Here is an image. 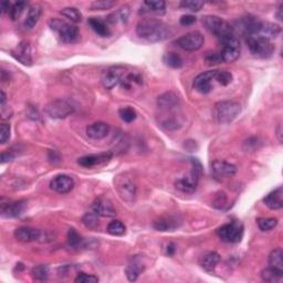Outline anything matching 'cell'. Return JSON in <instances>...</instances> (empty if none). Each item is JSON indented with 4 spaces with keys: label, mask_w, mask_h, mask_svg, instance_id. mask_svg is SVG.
Wrapping results in <instances>:
<instances>
[{
    "label": "cell",
    "mask_w": 283,
    "mask_h": 283,
    "mask_svg": "<svg viewBox=\"0 0 283 283\" xmlns=\"http://www.w3.org/2000/svg\"><path fill=\"white\" fill-rule=\"evenodd\" d=\"M110 133V125L105 122H95L86 127V134L92 140H102Z\"/></svg>",
    "instance_id": "obj_25"
},
{
    "label": "cell",
    "mask_w": 283,
    "mask_h": 283,
    "mask_svg": "<svg viewBox=\"0 0 283 283\" xmlns=\"http://www.w3.org/2000/svg\"><path fill=\"white\" fill-rule=\"evenodd\" d=\"M13 158H14V155L11 154V153H2L1 163L4 164V163H7V162H11Z\"/></svg>",
    "instance_id": "obj_52"
},
{
    "label": "cell",
    "mask_w": 283,
    "mask_h": 283,
    "mask_svg": "<svg viewBox=\"0 0 283 283\" xmlns=\"http://www.w3.org/2000/svg\"><path fill=\"white\" fill-rule=\"evenodd\" d=\"M89 25L93 29V30L98 33L100 37L107 38L111 36V30H110L108 22L103 20V19L98 17H92L89 19Z\"/></svg>",
    "instance_id": "obj_28"
},
{
    "label": "cell",
    "mask_w": 283,
    "mask_h": 283,
    "mask_svg": "<svg viewBox=\"0 0 283 283\" xmlns=\"http://www.w3.org/2000/svg\"><path fill=\"white\" fill-rule=\"evenodd\" d=\"M179 6L191 12H197L200 10V9H203V7L205 6V2L199 1V0H184V1H181L179 3Z\"/></svg>",
    "instance_id": "obj_40"
},
{
    "label": "cell",
    "mask_w": 283,
    "mask_h": 283,
    "mask_svg": "<svg viewBox=\"0 0 283 283\" xmlns=\"http://www.w3.org/2000/svg\"><path fill=\"white\" fill-rule=\"evenodd\" d=\"M83 242V239L81 238L80 234L76 232L75 229H70L68 232V243L72 248H79Z\"/></svg>",
    "instance_id": "obj_45"
},
{
    "label": "cell",
    "mask_w": 283,
    "mask_h": 283,
    "mask_svg": "<svg viewBox=\"0 0 283 283\" xmlns=\"http://www.w3.org/2000/svg\"><path fill=\"white\" fill-rule=\"evenodd\" d=\"M31 275L33 279L38 281H45L47 280L48 276H49V267L46 265H39L33 268L31 270Z\"/></svg>",
    "instance_id": "obj_38"
},
{
    "label": "cell",
    "mask_w": 283,
    "mask_h": 283,
    "mask_svg": "<svg viewBox=\"0 0 283 283\" xmlns=\"http://www.w3.org/2000/svg\"><path fill=\"white\" fill-rule=\"evenodd\" d=\"M11 56L21 64L30 66L32 64V55L30 42L23 40L19 42L17 47L11 50Z\"/></svg>",
    "instance_id": "obj_20"
},
{
    "label": "cell",
    "mask_w": 283,
    "mask_h": 283,
    "mask_svg": "<svg viewBox=\"0 0 283 283\" xmlns=\"http://www.w3.org/2000/svg\"><path fill=\"white\" fill-rule=\"evenodd\" d=\"M269 265L270 267L283 270V251L281 248H277L271 251L269 256Z\"/></svg>",
    "instance_id": "obj_34"
},
{
    "label": "cell",
    "mask_w": 283,
    "mask_h": 283,
    "mask_svg": "<svg viewBox=\"0 0 283 283\" xmlns=\"http://www.w3.org/2000/svg\"><path fill=\"white\" fill-rule=\"evenodd\" d=\"M246 42L251 54L262 59H268L275 52V45L271 40L260 35L246 37Z\"/></svg>",
    "instance_id": "obj_5"
},
{
    "label": "cell",
    "mask_w": 283,
    "mask_h": 283,
    "mask_svg": "<svg viewBox=\"0 0 283 283\" xmlns=\"http://www.w3.org/2000/svg\"><path fill=\"white\" fill-rule=\"evenodd\" d=\"M205 42V38L199 31H193L187 33V35L181 36L178 40H177V45H178L181 49L185 51H197L201 47H203Z\"/></svg>",
    "instance_id": "obj_12"
},
{
    "label": "cell",
    "mask_w": 283,
    "mask_h": 283,
    "mask_svg": "<svg viewBox=\"0 0 283 283\" xmlns=\"http://www.w3.org/2000/svg\"><path fill=\"white\" fill-rule=\"evenodd\" d=\"M74 282L76 283H97L99 282V278L93 275H88V273L81 272L79 273L78 277L75 278Z\"/></svg>",
    "instance_id": "obj_47"
},
{
    "label": "cell",
    "mask_w": 283,
    "mask_h": 283,
    "mask_svg": "<svg viewBox=\"0 0 283 283\" xmlns=\"http://www.w3.org/2000/svg\"><path fill=\"white\" fill-rule=\"evenodd\" d=\"M263 203L272 210H279L283 207V188L282 186L278 187L277 189L271 191L270 194H268L265 199H263Z\"/></svg>",
    "instance_id": "obj_27"
},
{
    "label": "cell",
    "mask_w": 283,
    "mask_h": 283,
    "mask_svg": "<svg viewBox=\"0 0 283 283\" xmlns=\"http://www.w3.org/2000/svg\"><path fill=\"white\" fill-rule=\"evenodd\" d=\"M73 187L74 180L69 175H57L50 181V188L59 194H68Z\"/></svg>",
    "instance_id": "obj_23"
},
{
    "label": "cell",
    "mask_w": 283,
    "mask_h": 283,
    "mask_svg": "<svg viewBox=\"0 0 283 283\" xmlns=\"http://www.w3.org/2000/svg\"><path fill=\"white\" fill-rule=\"evenodd\" d=\"M49 27L65 43L74 42L79 38L78 27L66 21L60 20V19H51L49 21Z\"/></svg>",
    "instance_id": "obj_7"
},
{
    "label": "cell",
    "mask_w": 283,
    "mask_h": 283,
    "mask_svg": "<svg viewBox=\"0 0 283 283\" xmlns=\"http://www.w3.org/2000/svg\"><path fill=\"white\" fill-rule=\"evenodd\" d=\"M137 36L148 42H161L171 36L170 28L157 19L145 18L137 23Z\"/></svg>",
    "instance_id": "obj_1"
},
{
    "label": "cell",
    "mask_w": 283,
    "mask_h": 283,
    "mask_svg": "<svg viewBox=\"0 0 283 283\" xmlns=\"http://www.w3.org/2000/svg\"><path fill=\"white\" fill-rule=\"evenodd\" d=\"M257 224L261 231H270L278 225L277 218H258Z\"/></svg>",
    "instance_id": "obj_39"
},
{
    "label": "cell",
    "mask_w": 283,
    "mask_h": 283,
    "mask_svg": "<svg viewBox=\"0 0 283 283\" xmlns=\"http://www.w3.org/2000/svg\"><path fill=\"white\" fill-rule=\"evenodd\" d=\"M215 80L222 85L227 86L228 84L232 82V74L230 73L229 71H226V70H217V73H216Z\"/></svg>",
    "instance_id": "obj_42"
},
{
    "label": "cell",
    "mask_w": 283,
    "mask_h": 283,
    "mask_svg": "<svg viewBox=\"0 0 283 283\" xmlns=\"http://www.w3.org/2000/svg\"><path fill=\"white\" fill-rule=\"evenodd\" d=\"M129 17V9L127 6H124L122 8H119L117 11H115L114 13H112L111 16L108 17V22L109 23H117V22H122L125 23L128 20Z\"/></svg>",
    "instance_id": "obj_32"
},
{
    "label": "cell",
    "mask_w": 283,
    "mask_h": 283,
    "mask_svg": "<svg viewBox=\"0 0 283 283\" xmlns=\"http://www.w3.org/2000/svg\"><path fill=\"white\" fill-rule=\"evenodd\" d=\"M115 189H116L117 194L122 200L125 203L132 205L135 203L136 199V191L137 186L134 176L131 172L125 171L118 174L114 179Z\"/></svg>",
    "instance_id": "obj_2"
},
{
    "label": "cell",
    "mask_w": 283,
    "mask_h": 283,
    "mask_svg": "<svg viewBox=\"0 0 283 283\" xmlns=\"http://www.w3.org/2000/svg\"><path fill=\"white\" fill-rule=\"evenodd\" d=\"M115 1L112 0H99V1H94L91 3V9L92 10H105V9H110L115 6Z\"/></svg>",
    "instance_id": "obj_46"
},
{
    "label": "cell",
    "mask_w": 283,
    "mask_h": 283,
    "mask_svg": "<svg viewBox=\"0 0 283 283\" xmlns=\"http://www.w3.org/2000/svg\"><path fill=\"white\" fill-rule=\"evenodd\" d=\"M190 162L191 164H193V170H191L190 174L188 176L184 177V178L178 179L175 183L176 188L180 191H183V193H193V191L196 190V187H197L201 172H203V166H201L198 160L191 158Z\"/></svg>",
    "instance_id": "obj_6"
},
{
    "label": "cell",
    "mask_w": 283,
    "mask_h": 283,
    "mask_svg": "<svg viewBox=\"0 0 283 283\" xmlns=\"http://www.w3.org/2000/svg\"><path fill=\"white\" fill-rule=\"evenodd\" d=\"M46 112L52 118H65L74 112V108L66 100H55L47 105Z\"/></svg>",
    "instance_id": "obj_11"
},
{
    "label": "cell",
    "mask_w": 283,
    "mask_h": 283,
    "mask_svg": "<svg viewBox=\"0 0 283 283\" xmlns=\"http://www.w3.org/2000/svg\"><path fill=\"white\" fill-rule=\"evenodd\" d=\"M10 132L11 127L9 124L2 123L1 125H0V141H1V144L7 143V141L10 138Z\"/></svg>",
    "instance_id": "obj_48"
},
{
    "label": "cell",
    "mask_w": 283,
    "mask_h": 283,
    "mask_svg": "<svg viewBox=\"0 0 283 283\" xmlns=\"http://www.w3.org/2000/svg\"><path fill=\"white\" fill-rule=\"evenodd\" d=\"M203 25L207 29L209 32L214 33V35L218 38L219 41H223L226 38L233 35V28L229 25V23L224 20L220 17L213 16V14H208V16L203 17Z\"/></svg>",
    "instance_id": "obj_3"
},
{
    "label": "cell",
    "mask_w": 283,
    "mask_h": 283,
    "mask_svg": "<svg viewBox=\"0 0 283 283\" xmlns=\"http://www.w3.org/2000/svg\"><path fill=\"white\" fill-rule=\"evenodd\" d=\"M61 14L66 19H69V20L73 23H79L81 22V20H82V13L74 7L64 8L63 10L61 11Z\"/></svg>",
    "instance_id": "obj_36"
},
{
    "label": "cell",
    "mask_w": 283,
    "mask_h": 283,
    "mask_svg": "<svg viewBox=\"0 0 283 283\" xmlns=\"http://www.w3.org/2000/svg\"><path fill=\"white\" fill-rule=\"evenodd\" d=\"M217 70L206 71L195 78L194 88L201 94H208L213 90V81L215 80Z\"/></svg>",
    "instance_id": "obj_18"
},
{
    "label": "cell",
    "mask_w": 283,
    "mask_h": 283,
    "mask_svg": "<svg viewBox=\"0 0 283 283\" xmlns=\"http://www.w3.org/2000/svg\"><path fill=\"white\" fill-rule=\"evenodd\" d=\"M41 16V8L39 6H31L29 9L27 18L25 20V27L28 29H32L35 27L38 21H39Z\"/></svg>",
    "instance_id": "obj_31"
},
{
    "label": "cell",
    "mask_w": 283,
    "mask_h": 283,
    "mask_svg": "<svg viewBox=\"0 0 283 283\" xmlns=\"http://www.w3.org/2000/svg\"><path fill=\"white\" fill-rule=\"evenodd\" d=\"M212 172L216 180L224 181L236 175L237 167L227 162L215 161L212 163Z\"/></svg>",
    "instance_id": "obj_13"
},
{
    "label": "cell",
    "mask_w": 283,
    "mask_h": 283,
    "mask_svg": "<svg viewBox=\"0 0 283 283\" xmlns=\"http://www.w3.org/2000/svg\"><path fill=\"white\" fill-rule=\"evenodd\" d=\"M157 104L164 113H175L180 107V100L177 94L167 92L158 97Z\"/></svg>",
    "instance_id": "obj_21"
},
{
    "label": "cell",
    "mask_w": 283,
    "mask_h": 283,
    "mask_svg": "<svg viewBox=\"0 0 283 283\" xmlns=\"http://www.w3.org/2000/svg\"><path fill=\"white\" fill-rule=\"evenodd\" d=\"M181 225V219L178 216L169 215L164 217H160L153 223V227L158 231H174L179 228Z\"/></svg>",
    "instance_id": "obj_22"
},
{
    "label": "cell",
    "mask_w": 283,
    "mask_h": 283,
    "mask_svg": "<svg viewBox=\"0 0 283 283\" xmlns=\"http://www.w3.org/2000/svg\"><path fill=\"white\" fill-rule=\"evenodd\" d=\"M108 232L112 236H123L126 231V227L122 222L119 220H113V222L108 225Z\"/></svg>",
    "instance_id": "obj_35"
},
{
    "label": "cell",
    "mask_w": 283,
    "mask_h": 283,
    "mask_svg": "<svg viewBox=\"0 0 283 283\" xmlns=\"http://www.w3.org/2000/svg\"><path fill=\"white\" fill-rule=\"evenodd\" d=\"M119 117H121L124 122L131 123L133 121H135V118L137 116L136 111L133 108H123L118 111Z\"/></svg>",
    "instance_id": "obj_44"
},
{
    "label": "cell",
    "mask_w": 283,
    "mask_h": 283,
    "mask_svg": "<svg viewBox=\"0 0 283 283\" xmlns=\"http://www.w3.org/2000/svg\"><path fill=\"white\" fill-rule=\"evenodd\" d=\"M217 234L224 242L238 243L243 237V225L238 220H233L218 228Z\"/></svg>",
    "instance_id": "obj_8"
},
{
    "label": "cell",
    "mask_w": 283,
    "mask_h": 283,
    "mask_svg": "<svg viewBox=\"0 0 283 283\" xmlns=\"http://www.w3.org/2000/svg\"><path fill=\"white\" fill-rule=\"evenodd\" d=\"M220 261L219 253L216 251H207L203 253L199 258V266L205 271L213 272Z\"/></svg>",
    "instance_id": "obj_26"
},
{
    "label": "cell",
    "mask_w": 283,
    "mask_h": 283,
    "mask_svg": "<svg viewBox=\"0 0 283 283\" xmlns=\"http://www.w3.org/2000/svg\"><path fill=\"white\" fill-rule=\"evenodd\" d=\"M27 207V201L26 200H17V201H4L1 200L0 204V212L3 217L7 218H14L21 216L25 213Z\"/></svg>",
    "instance_id": "obj_16"
},
{
    "label": "cell",
    "mask_w": 283,
    "mask_h": 283,
    "mask_svg": "<svg viewBox=\"0 0 283 283\" xmlns=\"http://www.w3.org/2000/svg\"><path fill=\"white\" fill-rule=\"evenodd\" d=\"M241 111L240 104L234 101H222L215 105V118L219 124H229Z\"/></svg>",
    "instance_id": "obj_4"
},
{
    "label": "cell",
    "mask_w": 283,
    "mask_h": 283,
    "mask_svg": "<svg viewBox=\"0 0 283 283\" xmlns=\"http://www.w3.org/2000/svg\"><path fill=\"white\" fill-rule=\"evenodd\" d=\"M143 84V78L142 75L138 73V72H127V74L125 75V78L122 81V88L125 90H133V88H135L137 85Z\"/></svg>",
    "instance_id": "obj_30"
},
{
    "label": "cell",
    "mask_w": 283,
    "mask_h": 283,
    "mask_svg": "<svg viewBox=\"0 0 283 283\" xmlns=\"http://www.w3.org/2000/svg\"><path fill=\"white\" fill-rule=\"evenodd\" d=\"M126 68H124L122 65H113L110 68L105 69L102 72V76H101V82H102L103 86L108 90H112L115 86L122 83V81L125 78L127 74Z\"/></svg>",
    "instance_id": "obj_9"
},
{
    "label": "cell",
    "mask_w": 283,
    "mask_h": 283,
    "mask_svg": "<svg viewBox=\"0 0 283 283\" xmlns=\"http://www.w3.org/2000/svg\"><path fill=\"white\" fill-rule=\"evenodd\" d=\"M91 210L99 217L110 218L116 215V209L113 206L112 201L104 197H99L95 199L91 205Z\"/></svg>",
    "instance_id": "obj_17"
},
{
    "label": "cell",
    "mask_w": 283,
    "mask_h": 283,
    "mask_svg": "<svg viewBox=\"0 0 283 283\" xmlns=\"http://www.w3.org/2000/svg\"><path fill=\"white\" fill-rule=\"evenodd\" d=\"M146 268V263L144 261L143 256L140 255H135L129 257L127 265L125 268V273L128 281L134 282L138 279L142 273L144 272Z\"/></svg>",
    "instance_id": "obj_15"
},
{
    "label": "cell",
    "mask_w": 283,
    "mask_h": 283,
    "mask_svg": "<svg viewBox=\"0 0 283 283\" xmlns=\"http://www.w3.org/2000/svg\"><path fill=\"white\" fill-rule=\"evenodd\" d=\"M180 25L181 26H191L196 22V17L191 16V14H186L180 18Z\"/></svg>",
    "instance_id": "obj_51"
},
{
    "label": "cell",
    "mask_w": 283,
    "mask_h": 283,
    "mask_svg": "<svg viewBox=\"0 0 283 283\" xmlns=\"http://www.w3.org/2000/svg\"><path fill=\"white\" fill-rule=\"evenodd\" d=\"M10 2L9 1H3L1 2V12L2 13H6V12H9V10H10Z\"/></svg>",
    "instance_id": "obj_54"
},
{
    "label": "cell",
    "mask_w": 283,
    "mask_h": 283,
    "mask_svg": "<svg viewBox=\"0 0 283 283\" xmlns=\"http://www.w3.org/2000/svg\"><path fill=\"white\" fill-rule=\"evenodd\" d=\"M261 279L265 282L269 283L281 282L283 279V270L277 269V268L273 267L266 268V269L262 270L261 272Z\"/></svg>",
    "instance_id": "obj_29"
},
{
    "label": "cell",
    "mask_w": 283,
    "mask_h": 283,
    "mask_svg": "<svg viewBox=\"0 0 283 283\" xmlns=\"http://www.w3.org/2000/svg\"><path fill=\"white\" fill-rule=\"evenodd\" d=\"M99 216L95 215L94 213H88V214H85L83 216V218H82V223L84 224V226L86 228H89V229H97L99 227V225H100V222H99Z\"/></svg>",
    "instance_id": "obj_41"
},
{
    "label": "cell",
    "mask_w": 283,
    "mask_h": 283,
    "mask_svg": "<svg viewBox=\"0 0 283 283\" xmlns=\"http://www.w3.org/2000/svg\"><path fill=\"white\" fill-rule=\"evenodd\" d=\"M226 203H227V197H226V195H225V193H218L217 195H216L215 200H214V206L216 208L223 209L224 206L226 205Z\"/></svg>",
    "instance_id": "obj_50"
},
{
    "label": "cell",
    "mask_w": 283,
    "mask_h": 283,
    "mask_svg": "<svg viewBox=\"0 0 283 283\" xmlns=\"http://www.w3.org/2000/svg\"><path fill=\"white\" fill-rule=\"evenodd\" d=\"M282 9H283V4L280 3L279 8H278V12H277V17L279 20H282Z\"/></svg>",
    "instance_id": "obj_55"
},
{
    "label": "cell",
    "mask_w": 283,
    "mask_h": 283,
    "mask_svg": "<svg viewBox=\"0 0 283 283\" xmlns=\"http://www.w3.org/2000/svg\"><path fill=\"white\" fill-rule=\"evenodd\" d=\"M262 26L263 22L260 20V19L255 16H251V14L242 17L238 22L239 30H240L246 37L260 35Z\"/></svg>",
    "instance_id": "obj_14"
},
{
    "label": "cell",
    "mask_w": 283,
    "mask_h": 283,
    "mask_svg": "<svg viewBox=\"0 0 283 283\" xmlns=\"http://www.w3.org/2000/svg\"><path fill=\"white\" fill-rule=\"evenodd\" d=\"M205 60L208 64H218L222 63V57L219 56V52H207L205 55Z\"/></svg>",
    "instance_id": "obj_49"
},
{
    "label": "cell",
    "mask_w": 283,
    "mask_h": 283,
    "mask_svg": "<svg viewBox=\"0 0 283 283\" xmlns=\"http://www.w3.org/2000/svg\"><path fill=\"white\" fill-rule=\"evenodd\" d=\"M144 4L148 8L147 10L156 14H164L166 10V2L162 0H156V1H144Z\"/></svg>",
    "instance_id": "obj_37"
},
{
    "label": "cell",
    "mask_w": 283,
    "mask_h": 283,
    "mask_svg": "<svg viewBox=\"0 0 283 283\" xmlns=\"http://www.w3.org/2000/svg\"><path fill=\"white\" fill-rule=\"evenodd\" d=\"M164 62L166 65L170 66L172 69H180L184 65V61L181 57L176 52H167L164 56Z\"/></svg>",
    "instance_id": "obj_33"
},
{
    "label": "cell",
    "mask_w": 283,
    "mask_h": 283,
    "mask_svg": "<svg viewBox=\"0 0 283 283\" xmlns=\"http://www.w3.org/2000/svg\"><path fill=\"white\" fill-rule=\"evenodd\" d=\"M42 234L43 233L41 230L31 227H21L16 229V231H14V237H16L19 241L22 242L38 241L42 238Z\"/></svg>",
    "instance_id": "obj_24"
},
{
    "label": "cell",
    "mask_w": 283,
    "mask_h": 283,
    "mask_svg": "<svg viewBox=\"0 0 283 283\" xmlns=\"http://www.w3.org/2000/svg\"><path fill=\"white\" fill-rule=\"evenodd\" d=\"M220 43L223 45V49L219 52L222 62L231 63V62L236 61L240 56V43H239L238 38L232 35L220 41Z\"/></svg>",
    "instance_id": "obj_10"
},
{
    "label": "cell",
    "mask_w": 283,
    "mask_h": 283,
    "mask_svg": "<svg viewBox=\"0 0 283 283\" xmlns=\"http://www.w3.org/2000/svg\"><path fill=\"white\" fill-rule=\"evenodd\" d=\"M175 251H176V246H175V243H172V242H170L169 246H167V248H166V253L169 256H174L175 255Z\"/></svg>",
    "instance_id": "obj_53"
},
{
    "label": "cell",
    "mask_w": 283,
    "mask_h": 283,
    "mask_svg": "<svg viewBox=\"0 0 283 283\" xmlns=\"http://www.w3.org/2000/svg\"><path fill=\"white\" fill-rule=\"evenodd\" d=\"M112 157H113V154L111 152L100 153V154L86 155V156L79 158L78 164L82 167H85V169H91V167L108 164V163L112 160Z\"/></svg>",
    "instance_id": "obj_19"
},
{
    "label": "cell",
    "mask_w": 283,
    "mask_h": 283,
    "mask_svg": "<svg viewBox=\"0 0 283 283\" xmlns=\"http://www.w3.org/2000/svg\"><path fill=\"white\" fill-rule=\"evenodd\" d=\"M26 6H27V3L23 2V1L14 2L11 6L10 10H9V16H10L11 20L14 21V20H17V19H19V17L21 16V13L23 12V10H25Z\"/></svg>",
    "instance_id": "obj_43"
}]
</instances>
